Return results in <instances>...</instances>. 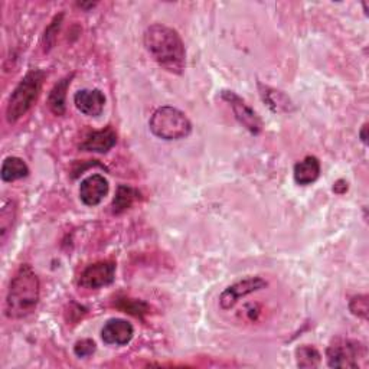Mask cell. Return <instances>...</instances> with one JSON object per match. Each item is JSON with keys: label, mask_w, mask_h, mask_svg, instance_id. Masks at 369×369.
Here are the masks:
<instances>
[{"label": "cell", "mask_w": 369, "mask_h": 369, "mask_svg": "<svg viewBox=\"0 0 369 369\" xmlns=\"http://www.w3.org/2000/svg\"><path fill=\"white\" fill-rule=\"evenodd\" d=\"M143 42L159 67L170 74H183L186 68V49L181 35L175 30L162 23H155L146 30Z\"/></svg>", "instance_id": "1"}, {"label": "cell", "mask_w": 369, "mask_h": 369, "mask_svg": "<svg viewBox=\"0 0 369 369\" xmlns=\"http://www.w3.org/2000/svg\"><path fill=\"white\" fill-rule=\"evenodd\" d=\"M41 299V283L30 264H22L12 277L5 311L9 319H23L37 309Z\"/></svg>", "instance_id": "2"}, {"label": "cell", "mask_w": 369, "mask_h": 369, "mask_svg": "<svg viewBox=\"0 0 369 369\" xmlns=\"http://www.w3.org/2000/svg\"><path fill=\"white\" fill-rule=\"evenodd\" d=\"M44 79V71L31 70L16 85V89L9 97L6 107V119L11 124L16 123L23 116H26V112L34 107L41 94Z\"/></svg>", "instance_id": "3"}, {"label": "cell", "mask_w": 369, "mask_h": 369, "mask_svg": "<svg viewBox=\"0 0 369 369\" xmlns=\"http://www.w3.org/2000/svg\"><path fill=\"white\" fill-rule=\"evenodd\" d=\"M150 131L162 140L174 141L186 138L192 133V123L181 110L163 105L159 107L149 120Z\"/></svg>", "instance_id": "4"}, {"label": "cell", "mask_w": 369, "mask_h": 369, "mask_svg": "<svg viewBox=\"0 0 369 369\" xmlns=\"http://www.w3.org/2000/svg\"><path fill=\"white\" fill-rule=\"evenodd\" d=\"M365 355V347L354 339L337 337L326 349V359L330 368H359Z\"/></svg>", "instance_id": "5"}, {"label": "cell", "mask_w": 369, "mask_h": 369, "mask_svg": "<svg viewBox=\"0 0 369 369\" xmlns=\"http://www.w3.org/2000/svg\"><path fill=\"white\" fill-rule=\"evenodd\" d=\"M116 280V263L115 261H98L85 268L78 280L82 289L98 290L112 285Z\"/></svg>", "instance_id": "6"}, {"label": "cell", "mask_w": 369, "mask_h": 369, "mask_svg": "<svg viewBox=\"0 0 369 369\" xmlns=\"http://www.w3.org/2000/svg\"><path fill=\"white\" fill-rule=\"evenodd\" d=\"M221 97L224 101L230 104L235 119L245 130H248L254 136H259L263 131V120L260 119L257 112L245 103V100H242L234 91H222Z\"/></svg>", "instance_id": "7"}, {"label": "cell", "mask_w": 369, "mask_h": 369, "mask_svg": "<svg viewBox=\"0 0 369 369\" xmlns=\"http://www.w3.org/2000/svg\"><path fill=\"white\" fill-rule=\"evenodd\" d=\"M267 285L268 283L261 277H247L244 280H240L221 293L219 307L222 310H231L241 299L266 289Z\"/></svg>", "instance_id": "8"}, {"label": "cell", "mask_w": 369, "mask_h": 369, "mask_svg": "<svg viewBox=\"0 0 369 369\" xmlns=\"http://www.w3.org/2000/svg\"><path fill=\"white\" fill-rule=\"evenodd\" d=\"M110 185L108 181L98 174L85 178L79 185V200L87 207H97L103 202L108 195Z\"/></svg>", "instance_id": "9"}, {"label": "cell", "mask_w": 369, "mask_h": 369, "mask_svg": "<svg viewBox=\"0 0 369 369\" xmlns=\"http://www.w3.org/2000/svg\"><path fill=\"white\" fill-rule=\"evenodd\" d=\"M134 328L124 319H110L101 329V339L105 345L124 347L131 342Z\"/></svg>", "instance_id": "10"}, {"label": "cell", "mask_w": 369, "mask_h": 369, "mask_svg": "<svg viewBox=\"0 0 369 369\" xmlns=\"http://www.w3.org/2000/svg\"><path fill=\"white\" fill-rule=\"evenodd\" d=\"M117 143V133L112 127H105L103 130L91 131L85 136L84 141L79 145V150L93 152V153H108Z\"/></svg>", "instance_id": "11"}, {"label": "cell", "mask_w": 369, "mask_h": 369, "mask_svg": "<svg viewBox=\"0 0 369 369\" xmlns=\"http://www.w3.org/2000/svg\"><path fill=\"white\" fill-rule=\"evenodd\" d=\"M74 104L79 112L89 117H98L104 111L105 96L103 91L94 90H79L74 96Z\"/></svg>", "instance_id": "12"}, {"label": "cell", "mask_w": 369, "mask_h": 369, "mask_svg": "<svg viewBox=\"0 0 369 369\" xmlns=\"http://www.w3.org/2000/svg\"><path fill=\"white\" fill-rule=\"evenodd\" d=\"M293 176L297 185L307 186L315 183L321 176V162L316 156H307L297 162L293 169Z\"/></svg>", "instance_id": "13"}, {"label": "cell", "mask_w": 369, "mask_h": 369, "mask_svg": "<svg viewBox=\"0 0 369 369\" xmlns=\"http://www.w3.org/2000/svg\"><path fill=\"white\" fill-rule=\"evenodd\" d=\"M74 75L71 77H65L61 81H58V84L53 85V89L49 93L48 97V107L49 110L53 112L55 116H64L65 111H67V91L70 89V84Z\"/></svg>", "instance_id": "14"}, {"label": "cell", "mask_w": 369, "mask_h": 369, "mask_svg": "<svg viewBox=\"0 0 369 369\" xmlns=\"http://www.w3.org/2000/svg\"><path fill=\"white\" fill-rule=\"evenodd\" d=\"M30 175V167L23 159L16 156H9L4 160L2 169H0V178L4 182H15Z\"/></svg>", "instance_id": "15"}, {"label": "cell", "mask_w": 369, "mask_h": 369, "mask_svg": "<svg viewBox=\"0 0 369 369\" xmlns=\"http://www.w3.org/2000/svg\"><path fill=\"white\" fill-rule=\"evenodd\" d=\"M138 198H140V192L137 189L127 186V185H120L117 188L115 200H112V204H111L112 214L120 215L126 212L134 205V202L138 200Z\"/></svg>", "instance_id": "16"}, {"label": "cell", "mask_w": 369, "mask_h": 369, "mask_svg": "<svg viewBox=\"0 0 369 369\" xmlns=\"http://www.w3.org/2000/svg\"><path fill=\"white\" fill-rule=\"evenodd\" d=\"M260 87V94L264 100V103L274 111V112H283V111H292L293 108V104L290 101V98L281 91H277L274 89H270V87H266V85H261L259 84Z\"/></svg>", "instance_id": "17"}, {"label": "cell", "mask_w": 369, "mask_h": 369, "mask_svg": "<svg viewBox=\"0 0 369 369\" xmlns=\"http://www.w3.org/2000/svg\"><path fill=\"white\" fill-rule=\"evenodd\" d=\"M117 309H120L124 313H129L136 318H143L149 313V304L143 300H136L130 297H119L115 303Z\"/></svg>", "instance_id": "18"}, {"label": "cell", "mask_w": 369, "mask_h": 369, "mask_svg": "<svg viewBox=\"0 0 369 369\" xmlns=\"http://www.w3.org/2000/svg\"><path fill=\"white\" fill-rule=\"evenodd\" d=\"M16 211L18 208L13 201H4L2 209H0V237H2V241L6 240L9 231L12 230L16 219Z\"/></svg>", "instance_id": "19"}, {"label": "cell", "mask_w": 369, "mask_h": 369, "mask_svg": "<svg viewBox=\"0 0 369 369\" xmlns=\"http://www.w3.org/2000/svg\"><path fill=\"white\" fill-rule=\"evenodd\" d=\"M297 366L300 368H318L321 365V354L315 347L302 345L296 349Z\"/></svg>", "instance_id": "20"}, {"label": "cell", "mask_w": 369, "mask_h": 369, "mask_svg": "<svg viewBox=\"0 0 369 369\" xmlns=\"http://www.w3.org/2000/svg\"><path fill=\"white\" fill-rule=\"evenodd\" d=\"M63 18H64L63 13L56 15L53 18V20L51 22V25L46 27L45 35H44V49H45V52H48L55 45L56 35H58V31H60V27L63 25Z\"/></svg>", "instance_id": "21"}, {"label": "cell", "mask_w": 369, "mask_h": 369, "mask_svg": "<svg viewBox=\"0 0 369 369\" xmlns=\"http://www.w3.org/2000/svg\"><path fill=\"white\" fill-rule=\"evenodd\" d=\"M349 310L352 315L361 319H368V296L359 294L352 297L349 302Z\"/></svg>", "instance_id": "22"}, {"label": "cell", "mask_w": 369, "mask_h": 369, "mask_svg": "<svg viewBox=\"0 0 369 369\" xmlns=\"http://www.w3.org/2000/svg\"><path fill=\"white\" fill-rule=\"evenodd\" d=\"M97 347L96 342L91 339H81L74 345V354L78 358H90L96 352Z\"/></svg>", "instance_id": "23"}, {"label": "cell", "mask_w": 369, "mask_h": 369, "mask_svg": "<svg viewBox=\"0 0 369 369\" xmlns=\"http://www.w3.org/2000/svg\"><path fill=\"white\" fill-rule=\"evenodd\" d=\"M333 190L339 195H342L348 190V182L344 179H339L336 183H333Z\"/></svg>", "instance_id": "24"}, {"label": "cell", "mask_w": 369, "mask_h": 369, "mask_svg": "<svg viewBox=\"0 0 369 369\" xmlns=\"http://www.w3.org/2000/svg\"><path fill=\"white\" fill-rule=\"evenodd\" d=\"M359 137H361V140L363 141L365 145L368 143V124H363V126H362V130L359 131Z\"/></svg>", "instance_id": "25"}, {"label": "cell", "mask_w": 369, "mask_h": 369, "mask_svg": "<svg viewBox=\"0 0 369 369\" xmlns=\"http://www.w3.org/2000/svg\"><path fill=\"white\" fill-rule=\"evenodd\" d=\"M97 4H78V6L79 8H82V9H85V11H87V9H91V8H94Z\"/></svg>", "instance_id": "26"}]
</instances>
